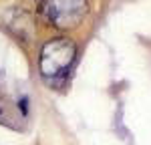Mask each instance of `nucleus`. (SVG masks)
<instances>
[{
    "mask_svg": "<svg viewBox=\"0 0 151 145\" xmlns=\"http://www.w3.org/2000/svg\"><path fill=\"white\" fill-rule=\"evenodd\" d=\"M77 59V45L67 38V36H57L45 42L40 50V75L47 79L48 83H60L69 75L73 62Z\"/></svg>",
    "mask_w": 151,
    "mask_h": 145,
    "instance_id": "1",
    "label": "nucleus"
},
{
    "mask_svg": "<svg viewBox=\"0 0 151 145\" xmlns=\"http://www.w3.org/2000/svg\"><path fill=\"white\" fill-rule=\"evenodd\" d=\"M89 10L87 0H42L40 14L50 26L73 28L85 18Z\"/></svg>",
    "mask_w": 151,
    "mask_h": 145,
    "instance_id": "2",
    "label": "nucleus"
},
{
    "mask_svg": "<svg viewBox=\"0 0 151 145\" xmlns=\"http://www.w3.org/2000/svg\"><path fill=\"white\" fill-rule=\"evenodd\" d=\"M4 24L16 38H20L24 42H30L35 38V18L30 12L22 10V8H12L6 12L4 16Z\"/></svg>",
    "mask_w": 151,
    "mask_h": 145,
    "instance_id": "3",
    "label": "nucleus"
}]
</instances>
